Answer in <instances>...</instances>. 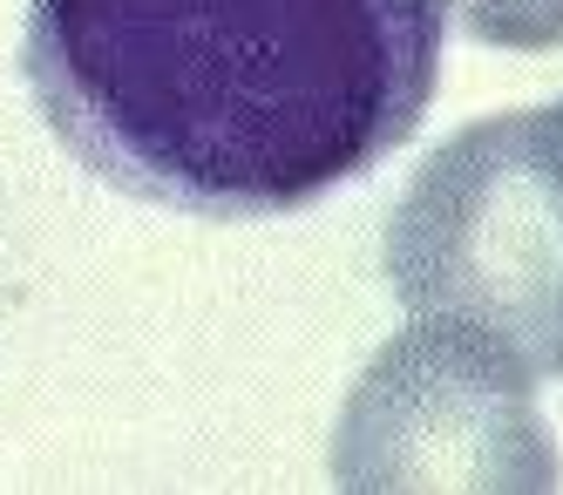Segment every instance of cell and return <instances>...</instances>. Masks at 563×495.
<instances>
[{"instance_id": "obj_1", "label": "cell", "mask_w": 563, "mask_h": 495, "mask_svg": "<svg viewBox=\"0 0 563 495\" xmlns=\"http://www.w3.org/2000/svg\"><path fill=\"white\" fill-rule=\"evenodd\" d=\"M449 0H27L21 75L102 184L286 218L421 130Z\"/></svg>"}, {"instance_id": "obj_2", "label": "cell", "mask_w": 563, "mask_h": 495, "mask_svg": "<svg viewBox=\"0 0 563 495\" xmlns=\"http://www.w3.org/2000/svg\"><path fill=\"white\" fill-rule=\"evenodd\" d=\"M387 285L415 319H449L563 381V197L550 190L530 109L441 143L387 218Z\"/></svg>"}, {"instance_id": "obj_3", "label": "cell", "mask_w": 563, "mask_h": 495, "mask_svg": "<svg viewBox=\"0 0 563 495\" xmlns=\"http://www.w3.org/2000/svg\"><path fill=\"white\" fill-rule=\"evenodd\" d=\"M346 495H537L563 482L537 374L449 319H408L360 366L333 428Z\"/></svg>"}, {"instance_id": "obj_4", "label": "cell", "mask_w": 563, "mask_h": 495, "mask_svg": "<svg viewBox=\"0 0 563 495\" xmlns=\"http://www.w3.org/2000/svg\"><path fill=\"white\" fill-rule=\"evenodd\" d=\"M449 8L489 48H509V55L563 48V0H449Z\"/></svg>"}, {"instance_id": "obj_5", "label": "cell", "mask_w": 563, "mask_h": 495, "mask_svg": "<svg viewBox=\"0 0 563 495\" xmlns=\"http://www.w3.org/2000/svg\"><path fill=\"white\" fill-rule=\"evenodd\" d=\"M530 136H537V163H543L550 190L563 197V102H550V109H530Z\"/></svg>"}]
</instances>
